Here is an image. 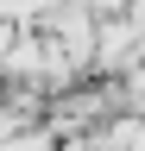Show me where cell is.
<instances>
[{"instance_id": "obj_1", "label": "cell", "mask_w": 145, "mask_h": 151, "mask_svg": "<svg viewBox=\"0 0 145 151\" xmlns=\"http://www.w3.org/2000/svg\"><path fill=\"white\" fill-rule=\"evenodd\" d=\"M0 151H57V132L50 126H32V132H13Z\"/></svg>"}]
</instances>
